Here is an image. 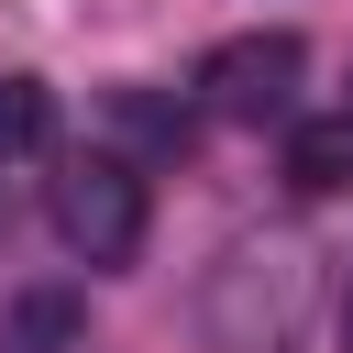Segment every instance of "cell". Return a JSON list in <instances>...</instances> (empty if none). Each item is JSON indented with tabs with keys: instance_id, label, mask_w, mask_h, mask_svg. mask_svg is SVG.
Instances as JSON below:
<instances>
[{
	"instance_id": "6",
	"label": "cell",
	"mask_w": 353,
	"mask_h": 353,
	"mask_svg": "<svg viewBox=\"0 0 353 353\" xmlns=\"http://www.w3.org/2000/svg\"><path fill=\"white\" fill-rule=\"evenodd\" d=\"M110 121H121L132 143H154V154H188V110H165V99H143V88H110Z\"/></svg>"
},
{
	"instance_id": "3",
	"label": "cell",
	"mask_w": 353,
	"mask_h": 353,
	"mask_svg": "<svg viewBox=\"0 0 353 353\" xmlns=\"http://www.w3.org/2000/svg\"><path fill=\"white\" fill-rule=\"evenodd\" d=\"M287 188H309V199L353 188V110H320V121H287Z\"/></svg>"
},
{
	"instance_id": "7",
	"label": "cell",
	"mask_w": 353,
	"mask_h": 353,
	"mask_svg": "<svg viewBox=\"0 0 353 353\" xmlns=\"http://www.w3.org/2000/svg\"><path fill=\"white\" fill-rule=\"evenodd\" d=\"M342 353H353V298H342Z\"/></svg>"
},
{
	"instance_id": "2",
	"label": "cell",
	"mask_w": 353,
	"mask_h": 353,
	"mask_svg": "<svg viewBox=\"0 0 353 353\" xmlns=\"http://www.w3.org/2000/svg\"><path fill=\"white\" fill-rule=\"evenodd\" d=\"M298 77H309V44H298V33H232V44L199 66V88H210L221 121H287V110H298Z\"/></svg>"
},
{
	"instance_id": "1",
	"label": "cell",
	"mask_w": 353,
	"mask_h": 353,
	"mask_svg": "<svg viewBox=\"0 0 353 353\" xmlns=\"http://www.w3.org/2000/svg\"><path fill=\"white\" fill-rule=\"evenodd\" d=\"M44 210H55V243L88 254V265H132L143 254V176L121 154H66Z\"/></svg>"
},
{
	"instance_id": "5",
	"label": "cell",
	"mask_w": 353,
	"mask_h": 353,
	"mask_svg": "<svg viewBox=\"0 0 353 353\" xmlns=\"http://www.w3.org/2000/svg\"><path fill=\"white\" fill-rule=\"evenodd\" d=\"M44 143H55V88L44 77H0V165H22Z\"/></svg>"
},
{
	"instance_id": "4",
	"label": "cell",
	"mask_w": 353,
	"mask_h": 353,
	"mask_svg": "<svg viewBox=\"0 0 353 353\" xmlns=\"http://www.w3.org/2000/svg\"><path fill=\"white\" fill-rule=\"evenodd\" d=\"M77 342H88V298L77 287H33L0 320V353H77Z\"/></svg>"
}]
</instances>
